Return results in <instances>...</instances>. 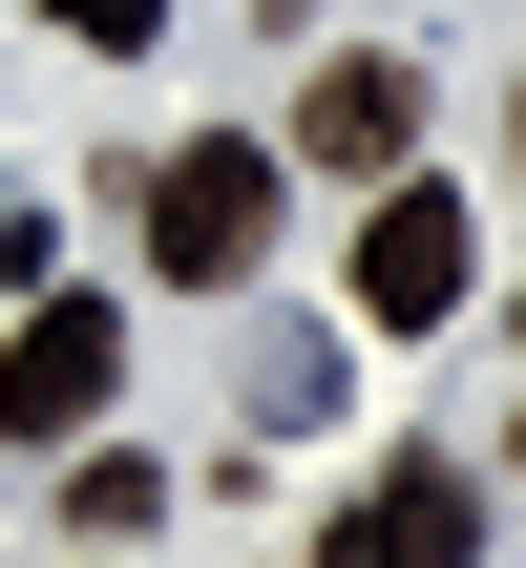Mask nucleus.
<instances>
[{
    "label": "nucleus",
    "mask_w": 526,
    "mask_h": 568,
    "mask_svg": "<svg viewBox=\"0 0 526 568\" xmlns=\"http://www.w3.org/2000/svg\"><path fill=\"white\" fill-rule=\"evenodd\" d=\"M274 190H295V169H274L253 126H190V148L148 169V274H169V295H253V253H274Z\"/></svg>",
    "instance_id": "nucleus-1"
},
{
    "label": "nucleus",
    "mask_w": 526,
    "mask_h": 568,
    "mask_svg": "<svg viewBox=\"0 0 526 568\" xmlns=\"http://www.w3.org/2000/svg\"><path fill=\"white\" fill-rule=\"evenodd\" d=\"M464 295H485L464 190H443V169H380V211H358V337H443Z\"/></svg>",
    "instance_id": "nucleus-2"
},
{
    "label": "nucleus",
    "mask_w": 526,
    "mask_h": 568,
    "mask_svg": "<svg viewBox=\"0 0 526 568\" xmlns=\"http://www.w3.org/2000/svg\"><path fill=\"white\" fill-rule=\"evenodd\" d=\"M105 400H127V316H105V295H42V316L0 337V443H84Z\"/></svg>",
    "instance_id": "nucleus-3"
},
{
    "label": "nucleus",
    "mask_w": 526,
    "mask_h": 568,
    "mask_svg": "<svg viewBox=\"0 0 526 568\" xmlns=\"http://www.w3.org/2000/svg\"><path fill=\"white\" fill-rule=\"evenodd\" d=\"M295 148H316V169H358V190H380V169H422V63H401V42H337V63L295 84Z\"/></svg>",
    "instance_id": "nucleus-4"
},
{
    "label": "nucleus",
    "mask_w": 526,
    "mask_h": 568,
    "mask_svg": "<svg viewBox=\"0 0 526 568\" xmlns=\"http://www.w3.org/2000/svg\"><path fill=\"white\" fill-rule=\"evenodd\" d=\"M316 548H337V568H464V548H485V485H464V464H380Z\"/></svg>",
    "instance_id": "nucleus-5"
},
{
    "label": "nucleus",
    "mask_w": 526,
    "mask_h": 568,
    "mask_svg": "<svg viewBox=\"0 0 526 568\" xmlns=\"http://www.w3.org/2000/svg\"><path fill=\"white\" fill-rule=\"evenodd\" d=\"M127 527H169V464H127V443L63 464V548H127Z\"/></svg>",
    "instance_id": "nucleus-6"
},
{
    "label": "nucleus",
    "mask_w": 526,
    "mask_h": 568,
    "mask_svg": "<svg viewBox=\"0 0 526 568\" xmlns=\"http://www.w3.org/2000/svg\"><path fill=\"white\" fill-rule=\"evenodd\" d=\"M42 21H63V42H105V63H148V42H169V0H42Z\"/></svg>",
    "instance_id": "nucleus-7"
},
{
    "label": "nucleus",
    "mask_w": 526,
    "mask_h": 568,
    "mask_svg": "<svg viewBox=\"0 0 526 568\" xmlns=\"http://www.w3.org/2000/svg\"><path fill=\"white\" fill-rule=\"evenodd\" d=\"M506 485H526V422H506Z\"/></svg>",
    "instance_id": "nucleus-8"
},
{
    "label": "nucleus",
    "mask_w": 526,
    "mask_h": 568,
    "mask_svg": "<svg viewBox=\"0 0 526 568\" xmlns=\"http://www.w3.org/2000/svg\"><path fill=\"white\" fill-rule=\"evenodd\" d=\"M506 148H526V126H506Z\"/></svg>",
    "instance_id": "nucleus-9"
}]
</instances>
